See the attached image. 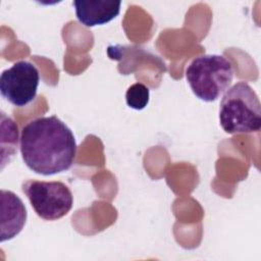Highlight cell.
<instances>
[{
  "instance_id": "obj_1",
  "label": "cell",
  "mask_w": 261,
  "mask_h": 261,
  "mask_svg": "<svg viewBox=\"0 0 261 261\" xmlns=\"http://www.w3.org/2000/svg\"><path fill=\"white\" fill-rule=\"evenodd\" d=\"M20 153L25 165L42 175L68 170L76 155L71 129L57 116H42L28 122L20 135Z\"/></svg>"
},
{
  "instance_id": "obj_8",
  "label": "cell",
  "mask_w": 261,
  "mask_h": 261,
  "mask_svg": "<svg viewBox=\"0 0 261 261\" xmlns=\"http://www.w3.org/2000/svg\"><path fill=\"white\" fill-rule=\"evenodd\" d=\"M150 91L147 86L142 83H136L128 87L125 93V101L128 107L142 110L149 103Z\"/></svg>"
},
{
  "instance_id": "obj_6",
  "label": "cell",
  "mask_w": 261,
  "mask_h": 261,
  "mask_svg": "<svg viewBox=\"0 0 261 261\" xmlns=\"http://www.w3.org/2000/svg\"><path fill=\"white\" fill-rule=\"evenodd\" d=\"M27 209L21 199L11 191L1 190V242L16 237L27 221Z\"/></svg>"
},
{
  "instance_id": "obj_7",
  "label": "cell",
  "mask_w": 261,
  "mask_h": 261,
  "mask_svg": "<svg viewBox=\"0 0 261 261\" xmlns=\"http://www.w3.org/2000/svg\"><path fill=\"white\" fill-rule=\"evenodd\" d=\"M120 1L113 0H75L73 6L79 21L86 27L107 23L120 11Z\"/></svg>"
},
{
  "instance_id": "obj_4",
  "label": "cell",
  "mask_w": 261,
  "mask_h": 261,
  "mask_svg": "<svg viewBox=\"0 0 261 261\" xmlns=\"http://www.w3.org/2000/svg\"><path fill=\"white\" fill-rule=\"evenodd\" d=\"M21 190L28 197L37 215L44 220H57L72 208L73 196L69 188L61 181L28 179Z\"/></svg>"
},
{
  "instance_id": "obj_5",
  "label": "cell",
  "mask_w": 261,
  "mask_h": 261,
  "mask_svg": "<svg viewBox=\"0 0 261 261\" xmlns=\"http://www.w3.org/2000/svg\"><path fill=\"white\" fill-rule=\"evenodd\" d=\"M40 73L36 65L20 60L5 70L0 76L2 97L16 107H23L33 102L37 96Z\"/></svg>"
},
{
  "instance_id": "obj_2",
  "label": "cell",
  "mask_w": 261,
  "mask_h": 261,
  "mask_svg": "<svg viewBox=\"0 0 261 261\" xmlns=\"http://www.w3.org/2000/svg\"><path fill=\"white\" fill-rule=\"evenodd\" d=\"M219 122L226 134H247L261 128V104L254 89L246 82L228 88L219 107Z\"/></svg>"
},
{
  "instance_id": "obj_3",
  "label": "cell",
  "mask_w": 261,
  "mask_h": 261,
  "mask_svg": "<svg viewBox=\"0 0 261 261\" xmlns=\"http://www.w3.org/2000/svg\"><path fill=\"white\" fill-rule=\"evenodd\" d=\"M186 79L196 97L205 102H213L231 85L233 67L222 55H201L188 65Z\"/></svg>"
}]
</instances>
